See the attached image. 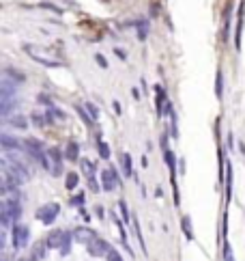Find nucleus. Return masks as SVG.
Returning a JSON list of instances; mask_svg holds the SVG:
<instances>
[{"label":"nucleus","mask_w":245,"mask_h":261,"mask_svg":"<svg viewBox=\"0 0 245 261\" xmlns=\"http://www.w3.org/2000/svg\"><path fill=\"white\" fill-rule=\"evenodd\" d=\"M114 54H116L118 58H121V61H125V58H127V52L121 50V47H116V50H114Z\"/></svg>","instance_id":"obj_36"},{"label":"nucleus","mask_w":245,"mask_h":261,"mask_svg":"<svg viewBox=\"0 0 245 261\" xmlns=\"http://www.w3.org/2000/svg\"><path fill=\"white\" fill-rule=\"evenodd\" d=\"M86 248H88V253H91L93 257H107V253L112 251V246L107 244L105 240H101V237H95L93 242H88Z\"/></svg>","instance_id":"obj_6"},{"label":"nucleus","mask_w":245,"mask_h":261,"mask_svg":"<svg viewBox=\"0 0 245 261\" xmlns=\"http://www.w3.org/2000/svg\"><path fill=\"white\" fill-rule=\"evenodd\" d=\"M105 261H125L123 257H121V253L118 251H114V248H112L110 253H107V257H105Z\"/></svg>","instance_id":"obj_35"},{"label":"nucleus","mask_w":245,"mask_h":261,"mask_svg":"<svg viewBox=\"0 0 245 261\" xmlns=\"http://www.w3.org/2000/svg\"><path fill=\"white\" fill-rule=\"evenodd\" d=\"M22 218V203L17 197H4L2 199V224L9 227L11 222H17Z\"/></svg>","instance_id":"obj_2"},{"label":"nucleus","mask_w":245,"mask_h":261,"mask_svg":"<svg viewBox=\"0 0 245 261\" xmlns=\"http://www.w3.org/2000/svg\"><path fill=\"white\" fill-rule=\"evenodd\" d=\"M31 123H33V126H37V128L50 126V123H47V117L41 115V112H33V115H31Z\"/></svg>","instance_id":"obj_22"},{"label":"nucleus","mask_w":245,"mask_h":261,"mask_svg":"<svg viewBox=\"0 0 245 261\" xmlns=\"http://www.w3.org/2000/svg\"><path fill=\"white\" fill-rule=\"evenodd\" d=\"M28 240H31V229H28L26 224L15 222L13 227H11V244H13V248H15V251L26 248L28 246Z\"/></svg>","instance_id":"obj_3"},{"label":"nucleus","mask_w":245,"mask_h":261,"mask_svg":"<svg viewBox=\"0 0 245 261\" xmlns=\"http://www.w3.org/2000/svg\"><path fill=\"white\" fill-rule=\"evenodd\" d=\"M77 183H80V175L77 173H69L67 177H65V188L67 190H75Z\"/></svg>","instance_id":"obj_23"},{"label":"nucleus","mask_w":245,"mask_h":261,"mask_svg":"<svg viewBox=\"0 0 245 261\" xmlns=\"http://www.w3.org/2000/svg\"><path fill=\"white\" fill-rule=\"evenodd\" d=\"M9 123L13 126L15 130H26L28 128V119L26 117H11Z\"/></svg>","instance_id":"obj_24"},{"label":"nucleus","mask_w":245,"mask_h":261,"mask_svg":"<svg viewBox=\"0 0 245 261\" xmlns=\"http://www.w3.org/2000/svg\"><path fill=\"white\" fill-rule=\"evenodd\" d=\"M224 259L226 261H235V255H232V248H230V244L224 240Z\"/></svg>","instance_id":"obj_33"},{"label":"nucleus","mask_w":245,"mask_h":261,"mask_svg":"<svg viewBox=\"0 0 245 261\" xmlns=\"http://www.w3.org/2000/svg\"><path fill=\"white\" fill-rule=\"evenodd\" d=\"M183 233L189 237V240H194V229H192V220H189V216H183Z\"/></svg>","instance_id":"obj_25"},{"label":"nucleus","mask_w":245,"mask_h":261,"mask_svg":"<svg viewBox=\"0 0 245 261\" xmlns=\"http://www.w3.org/2000/svg\"><path fill=\"white\" fill-rule=\"evenodd\" d=\"M166 164L170 166L172 175H175V164H176V158H175V153H172L170 149H166Z\"/></svg>","instance_id":"obj_27"},{"label":"nucleus","mask_w":245,"mask_h":261,"mask_svg":"<svg viewBox=\"0 0 245 261\" xmlns=\"http://www.w3.org/2000/svg\"><path fill=\"white\" fill-rule=\"evenodd\" d=\"M95 58H97V63H99V65H101V67H104V69L107 67V61H105V58L101 56V54H97V56H95Z\"/></svg>","instance_id":"obj_39"},{"label":"nucleus","mask_w":245,"mask_h":261,"mask_svg":"<svg viewBox=\"0 0 245 261\" xmlns=\"http://www.w3.org/2000/svg\"><path fill=\"white\" fill-rule=\"evenodd\" d=\"M222 93H224V76H222V71H217V80H215V95L222 97Z\"/></svg>","instance_id":"obj_26"},{"label":"nucleus","mask_w":245,"mask_h":261,"mask_svg":"<svg viewBox=\"0 0 245 261\" xmlns=\"http://www.w3.org/2000/svg\"><path fill=\"white\" fill-rule=\"evenodd\" d=\"M239 151H241L243 156H245V145H243V142H239Z\"/></svg>","instance_id":"obj_40"},{"label":"nucleus","mask_w":245,"mask_h":261,"mask_svg":"<svg viewBox=\"0 0 245 261\" xmlns=\"http://www.w3.org/2000/svg\"><path fill=\"white\" fill-rule=\"evenodd\" d=\"M73 235H75V240L84 242V244H88V242H93L95 237H97V235L93 233V229H77V231H75Z\"/></svg>","instance_id":"obj_16"},{"label":"nucleus","mask_w":245,"mask_h":261,"mask_svg":"<svg viewBox=\"0 0 245 261\" xmlns=\"http://www.w3.org/2000/svg\"><path fill=\"white\" fill-rule=\"evenodd\" d=\"M121 166H123V175L131 177V173H134V166H131V156H129V153H123V156H121Z\"/></svg>","instance_id":"obj_19"},{"label":"nucleus","mask_w":245,"mask_h":261,"mask_svg":"<svg viewBox=\"0 0 245 261\" xmlns=\"http://www.w3.org/2000/svg\"><path fill=\"white\" fill-rule=\"evenodd\" d=\"M39 102H43V104H47V108L52 106V99L47 97V95H39Z\"/></svg>","instance_id":"obj_38"},{"label":"nucleus","mask_w":245,"mask_h":261,"mask_svg":"<svg viewBox=\"0 0 245 261\" xmlns=\"http://www.w3.org/2000/svg\"><path fill=\"white\" fill-rule=\"evenodd\" d=\"M82 171H84V175H95V164L91 160H82Z\"/></svg>","instance_id":"obj_29"},{"label":"nucleus","mask_w":245,"mask_h":261,"mask_svg":"<svg viewBox=\"0 0 245 261\" xmlns=\"http://www.w3.org/2000/svg\"><path fill=\"white\" fill-rule=\"evenodd\" d=\"M58 212H61V205H58V203H47V205H43V207H39L37 220H41V222L45 224V227H50V224L56 220Z\"/></svg>","instance_id":"obj_4"},{"label":"nucleus","mask_w":245,"mask_h":261,"mask_svg":"<svg viewBox=\"0 0 245 261\" xmlns=\"http://www.w3.org/2000/svg\"><path fill=\"white\" fill-rule=\"evenodd\" d=\"M47 156H50V160H52V175H61L63 173V153H61V149L58 147H52V149H47Z\"/></svg>","instance_id":"obj_7"},{"label":"nucleus","mask_w":245,"mask_h":261,"mask_svg":"<svg viewBox=\"0 0 245 261\" xmlns=\"http://www.w3.org/2000/svg\"><path fill=\"white\" fill-rule=\"evenodd\" d=\"M17 106V99H2V104H0V115L4 119H9V115L15 110Z\"/></svg>","instance_id":"obj_14"},{"label":"nucleus","mask_w":245,"mask_h":261,"mask_svg":"<svg viewBox=\"0 0 245 261\" xmlns=\"http://www.w3.org/2000/svg\"><path fill=\"white\" fill-rule=\"evenodd\" d=\"M86 201V192H80V194H75L73 199H69V205H82Z\"/></svg>","instance_id":"obj_32"},{"label":"nucleus","mask_w":245,"mask_h":261,"mask_svg":"<svg viewBox=\"0 0 245 261\" xmlns=\"http://www.w3.org/2000/svg\"><path fill=\"white\" fill-rule=\"evenodd\" d=\"M97 149H99V156H101V158H104V160H110V156H112L110 145H107L105 140H101L99 136H97Z\"/></svg>","instance_id":"obj_20"},{"label":"nucleus","mask_w":245,"mask_h":261,"mask_svg":"<svg viewBox=\"0 0 245 261\" xmlns=\"http://www.w3.org/2000/svg\"><path fill=\"white\" fill-rule=\"evenodd\" d=\"M65 160L69 162H80V145L75 140H69L67 147H65Z\"/></svg>","instance_id":"obj_11"},{"label":"nucleus","mask_w":245,"mask_h":261,"mask_svg":"<svg viewBox=\"0 0 245 261\" xmlns=\"http://www.w3.org/2000/svg\"><path fill=\"white\" fill-rule=\"evenodd\" d=\"M20 261H33V259H31V257H28V259H20Z\"/></svg>","instance_id":"obj_41"},{"label":"nucleus","mask_w":245,"mask_h":261,"mask_svg":"<svg viewBox=\"0 0 245 261\" xmlns=\"http://www.w3.org/2000/svg\"><path fill=\"white\" fill-rule=\"evenodd\" d=\"M84 108H86L88 115H91V117L95 119V121H97V119H99V108H97V106L91 104V102H86V104H84Z\"/></svg>","instance_id":"obj_28"},{"label":"nucleus","mask_w":245,"mask_h":261,"mask_svg":"<svg viewBox=\"0 0 245 261\" xmlns=\"http://www.w3.org/2000/svg\"><path fill=\"white\" fill-rule=\"evenodd\" d=\"M4 76H7V78H11L13 82H24V80H26V76H24L22 71L13 69V67H7V69H4Z\"/></svg>","instance_id":"obj_21"},{"label":"nucleus","mask_w":245,"mask_h":261,"mask_svg":"<svg viewBox=\"0 0 245 261\" xmlns=\"http://www.w3.org/2000/svg\"><path fill=\"white\" fill-rule=\"evenodd\" d=\"M121 183V177H118L116 169H104V173H101V188L105 190V192H112V190H116V186Z\"/></svg>","instance_id":"obj_5"},{"label":"nucleus","mask_w":245,"mask_h":261,"mask_svg":"<svg viewBox=\"0 0 245 261\" xmlns=\"http://www.w3.org/2000/svg\"><path fill=\"white\" fill-rule=\"evenodd\" d=\"M45 117H47V123H52V126H54V121H56V119H65L67 115H65L63 110H58L56 106H50V108L45 110Z\"/></svg>","instance_id":"obj_17"},{"label":"nucleus","mask_w":245,"mask_h":261,"mask_svg":"<svg viewBox=\"0 0 245 261\" xmlns=\"http://www.w3.org/2000/svg\"><path fill=\"white\" fill-rule=\"evenodd\" d=\"M73 233L71 231H63V229H56L47 235V246L50 248H58L61 255H69L71 253V242H73Z\"/></svg>","instance_id":"obj_1"},{"label":"nucleus","mask_w":245,"mask_h":261,"mask_svg":"<svg viewBox=\"0 0 245 261\" xmlns=\"http://www.w3.org/2000/svg\"><path fill=\"white\" fill-rule=\"evenodd\" d=\"M26 52H28V54H31L33 58H35V61H39L41 65H47V67H61V61H54V58H45L43 54H39V52L37 50H33V47L31 45H26Z\"/></svg>","instance_id":"obj_9"},{"label":"nucleus","mask_w":245,"mask_h":261,"mask_svg":"<svg viewBox=\"0 0 245 261\" xmlns=\"http://www.w3.org/2000/svg\"><path fill=\"white\" fill-rule=\"evenodd\" d=\"M243 20H245V2H241V7H239V15H237V35H235V44H237V50H241Z\"/></svg>","instance_id":"obj_10"},{"label":"nucleus","mask_w":245,"mask_h":261,"mask_svg":"<svg viewBox=\"0 0 245 261\" xmlns=\"http://www.w3.org/2000/svg\"><path fill=\"white\" fill-rule=\"evenodd\" d=\"M86 179H88V188L93 190V192H99V183H97V175H86Z\"/></svg>","instance_id":"obj_30"},{"label":"nucleus","mask_w":245,"mask_h":261,"mask_svg":"<svg viewBox=\"0 0 245 261\" xmlns=\"http://www.w3.org/2000/svg\"><path fill=\"white\" fill-rule=\"evenodd\" d=\"M45 248H50V246H47V242H39V244H35L33 253H31V259L33 261H41L45 257Z\"/></svg>","instance_id":"obj_15"},{"label":"nucleus","mask_w":245,"mask_h":261,"mask_svg":"<svg viewBox=\"0 0 245 261\" xmlns=\"http://www.w3.org/2000/svg\"><path fill=\"white\" fill-rule=\"evenodd\" d=\"M146 35H148V22L142 20V22L138 24V37H140V39H146Z\"/></svg>","instance_id":"obj_31"},{"label":"nucleus","mask_w":245,"mask_h":261,"mask_svg":"<svg viewBox=\"0 0 245 261\" xmlns=\"http://www.w3.org/2000/svg\"><path fill=\"white\" fill-rule=\"evenodd\" d=\"M118 210H121V214H123V218H125V222L129 220V207H127V203H125V201L121 199L118 201Z\"/></svg>","instance_id":"obj_34"},{"label":"nucleus","mask_w":245,"mask_h":261,"mask_svg":"<svg viewBox=\"0 0 245 261\" xmlns=\"http://www.w3.org/2000/svg\"><path fill=\"white\" fill-rule=\"evenodd\" d=\"M75 110H77V115L82 117V121L86 123V128H93V126H95V119H93V117H91V115H88V112H86L84 104H77V106H75Z\"/></svg>","instance_id":"obj_18"},{"label":"nucleus","mask_w":245,"mask_h":261,"mask_svg":"<svg viewBox=\"0 0 245 261\" xmlns=\"http://www.w3.org/2000/svg\"><path fill=\"white\" fill-rule=\"evenodd\" d=\"M0 145H2L7 151H11V149H24V140H17V138H13V136H9V134L0 136Z\"/></svg>","instance_id":"obj_12"},{"label":"nucleus","mask_w":245,"mask_h":261,"mask_svg":"<svg viewBox=\"0 0 245 261\" xmlns=\"http://www.w3.org/2000/svg\"><path fill=\"white\" fill-rule=\"evenodd\" d=\"M155 95H157V104H155V108H157V115L161 117L164 112H168V102H166V91L164 87H155Z\"/></svg>","instance_id":"obj_13"},{"label":"nucleus","mask_w":245,"mask_h":261,"mask_svg":"<svg viewBox=\"0 0 245 261\" xmlns=\"http://www.w3.org/2000/svg\"><path fill=\"white\" fill-rule=\"evenodd\" d=\"M95 212H97V218H101V220H104V218H105V210H104V207H101V205H97V207H95Z\"/></svg>","instance_id":"obj_37"},{"label":"nucleus","mask_w":245,"mask_h":261,"mask_svg":"<svg viewBox=\"0 0 245 261\" xmlns=\"http://www.w3.org/2000/svg\"><path fill=\"white\" fill-rule=\"evenodd\" d=\"M15 91H17V82L4 76L0 82V99H15Z\"/></svg>","instance_id":"obj_8"}]
</instances>
